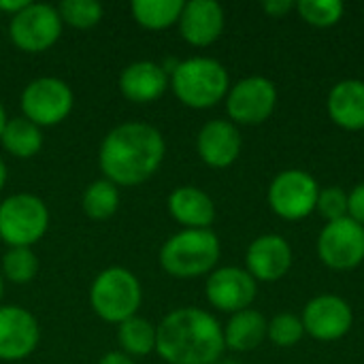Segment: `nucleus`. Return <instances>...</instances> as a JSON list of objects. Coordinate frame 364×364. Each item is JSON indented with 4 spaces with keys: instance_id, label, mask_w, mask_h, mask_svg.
<instances>
[{
    "instance_id": "obj_30",
    "label": "nucleus",
    "mask_w": 364,
    "mask_h": 364,
    "mask_svg": "<svg viewBox=\"0 0 364 364\" xmlns=\"http://www.w3.org/2000/svg\"><path fill=\"white\" fill-rule=\"evenodd\" d=\"M316 209L326 222H337L348 218V192L339 186L320 188Z\"/></svg>"
},
{
    "instance_id": "obj_28",
    "label": "nucleus",
    "mask_w": 364,
    "mask_h": 364,
    "mask_svg": "<svg viewBox=\"0 0 364 364\" xmlns=\"http://www.w3.org/2000/svg\"><path fill=\"white\" fill-rule=\"evenodd\" d=\"M55 9L62 17V23L79 30L94 28L102 19V4L96 0H62Z\"/></svg>"
},
{
    "instance_id": "obj_11",
    "label": "nucleus",
    "mask_w": 364,
    "mask_h": 364,
    "mask_svg": "<svg viewBox=\"0 0 364 364\" xmlns=\"http://www.w3.org/2000/svg\"><path fill=\"white\" fill-rule=\"evenodd\" d=\"M62 34V17L55 6L30 2L23 11L11 17L9 38L26 53H41L55 45Z\"/></svg>"
},
{
    "instance_id": "obj_19",
    "label": "nucleus",
    "mask_w": 364,
    "mask_h": 364,
    "mask_svg": "<svg viewBox=\"0 0 364 364\" xmlns=\"http://www.w3.org/2000/svg\"><path fill=\"white\" fill-rule=\"evenodd\" d=\"M168 213L183 228L203 230L215 222V203L196 186H179L168 196Z\"/></svg>"
},
{
    "instance_id": "obj_38",
    "label": "nucleus",
    "mask_w": 364,
    "mask_h": 364,
    "mask_svg": "<svg viewBox=\"0 0 364 364\" xmlns=\"http://www.w3.org/2000/svg\"><path fill=\"white\" fill-rule=\"evenodd\" d=\"M2 294H4V282H2V275H0V301H2Z\"/></svg>"
},
{
    "instance_id": "obj_9",
    "label": "nucleus",
    "mask_w": 364,
    "mask_h": 364,
    "mask_svg": "<svg viewBox=\"0 0 364 364\" xmlns=\"http://www.w3.org/2000/svg\"><path fill=\"white\" fill-rule=\"evenodd\" d=\"M75 105L73 90L66 81L58 77H38L32 79L21 92V111L23 117L43 126H55L64 122Z\"/></svg>"
},
{
    "instance_id": "obj_4",
    "label": "nucleus",
    "mask_w": 364,
    "mask_h": 364,
    "mask_svg": "<svg viewBox=\"0 0 364 364\" xmlns=\"http://www.w3.org/2000/svg\"><path fill=\"white\" fill-rule=\"evenodd\" d=\"M171 87L179 102L190 109H211L226 100L230 77L222 62L205 55L188 58L171 73Z\"/></svg>"
},
{
    "instance_id": "obj_12",
    "label": "nucleus",
    "mask_w": 364,
    "mask_h": 364,
    "mask_svg": "<svg viewBox=\"0 0 364 364\" xmlns=\"http://www.w3.org/2000/svg\"><path fill=\"white\" fill-rule=\"evenodd\" d=\"M301 322L305 335L320 343H333L352 331L354 311L346 299L337 294H320L303 307Z\"/></svg>"
},
{
    "instance_id": "obj_29",
    "label": "nucleus",
    "mask_w": 364,
    "mask_h": 364,
    "mask_svg": "<svg viewBox=\"0 0 364 364\" xmlns=\"http://www.w3.org/2000/svg\"><path fill=\"white\" fill-rule=\"evenodd\" d=\"M305 337V328L299 316L294 314H277L269 320L267 339L275 348H294Z\"/></svg>"
},
{
    "instance_id": "obj_18",
    "label": "nucleus",
    "mask_w": 364,
    "mask_h": 364,
    "mask_svg": "<svg viewBox=\"0 0 364 364\" xmlns=\"http://www.w3.org/2000/svg\"><path fill=\"white\" fill-rule=\"evenodd\" d=\"M171 85L168 73L162 64L151 60H139L128 64L119 75V90L124 98L136 105H149L162 98L166 87Z\"/></svg>"
},
{
    "instance_id": "obj_31",
    "label": "nucleus",
    "mask_w": 364,
    "mask_h": 364,
    "mask_svg": "<svg viewBox=\"0 0 364 364\" xmlns=\"http://www.w3.org/2000/svg\"><path fill=\"white\" fill-rule=\"evenodd\" d=\"M348 218L364 226V181L354 186L348 194Z\"/></svg>"
},
{
    "instance_id": "obj_25",
    "label": "nucleus",
    "mask_w": 364,
    "mask_h": 364,
    "mask_svg": "<svg viewBox=\"0 0 364 364\" xmlns=\"http://www.w3.org/2000/svg\"><path fill=\"white\" fill-rule=\"evenodd\" d=\"M81 207L90 220L105 222V220L113 218L117 207H119V188L105 177L96 179L85 188L83 198H81Z\"/></svg>"
},
{
    "instance_id": "obj_23",
    "label": "nucleus",
    "mask_w": 364,
    "mask_h": 364,
    "mask_svg": "<svg viewBox=\"0 0 364 364\" xmlns=\"http://www.w3.org/2000/svg\"><path fill=\"white\" fill-rule=\"evenodd\" d=\"M117 326V341L126 356L143 358L156 352V326L147 318L132 316Z\"/></svg>"
},
{
    "instance_id": "obj_22",
    "label": "nucleus",
    "mask_w": 364,
    "mask_h": 364,
    "mask_svg": "<svg viewBox=\"0 0 364 364\" xmlns=\"http://www.w3.org/2000/svg\"><path fill=\"white\" fill-rule=\"evenodd\" d=\"M0 143L6 149V154L26 160V158H32V156H36L41 151L43 132H41V128L36 124H32L30 119H26L21 115V117L6 119Z\"/></svg>"
},
{
    "instance_id": "obj_21",
    "label": "nucleus",
    "mask_w": 364,
    "mask_h": 364,
    "mask_svg": "<svg viewBox=\"0 0 364 364\" xmlns=\"http://www.w3.org/2000/svg\"><path fill=\"white\" fill-rule=\"evenodd\" d=\"M269 320L258 309H243L239 314H232L230 320L224 326V343L230 352H252L262 346L267 339Z\"/></svg>"
},
{
    "instance_id": "obj_6",
    "label": "nucleus",
    "mask_w": 364,
    "mask_h": 364,
    "mask_svg": "<svg viewBox=\"0 0 364 364\" xmlns=\"http://www.w3.org/2000/svg\"><path fill=\"white\" fill-rule=\"evenodd\" d=\"M47 228L49 209L38 196L19 192L0 203V239L9 247H32Z\"/></svg>"
},
{
    "instance_id": "obj_26",
    "label": "nucleus",
    "mask_w": 364,
    "mask_h": 364,
    "mask_svg": "<svg viewBox=\"0 0 364 364\" xmlns=\"http://www.w3.org/2000/svg\"><path fill=\"white\" fill-rule=\"evenodd\" d=\"M296 11L305 23L314 28H331L341 21L346 4L341 0H299Z\"/></svg>"
},
{
    "instance_id": "obj_2",
    "label": "nucleus",
    "mask_w": 364,
    "mask_h": 364,
    "mask_svg": "<svg viewBox=\"0 0 364 364\" xmlns=\"http://www.w3.org/2000/svg\"><path fill=\"white\" fill-rule=\"evenodd\" d=\"M156 352L168 364H215L224 358V326L198 307H179L156 326Z\"/></svg>"
},
{
    "instance_id": "obj_17",
    "label": "nucleus",
    "mask_w": 364,
    "mask_h": 364,
    "mask_svg": "<svg viewBox=\"0 0 364 364\" xmlns=\"http://www.w3.org/2000/svg\"><path fill=\"white\" fill-rule=\"evenodd\" d=\"M177 23L186 43L192 47H209L222 36L226 15L215 0H190L183 4Z\"/></svg>"
},
{
    "instance_id": "obj_37",
    "label": "nucleus",
    "mask_w": 364,
    "mask_h": 364,
    "mask_svg": "<svg viewBox=\"0 0 364 364\" xmlns=\"http://www.w3.org/2000/svg\"><path fill=\"white\" fill-rule=\"evenodd\" d=\"M215 364H239L237 360H232V358H220Z\"/></svg>"
},
{
    "instance_id": "obj_14",
    "label": "nucleus",
    "mask_w": 364,
    "mask_h": 364,
    "mask_svg": "<svg viewBox=\"0 0 364 364\" xmlns=\"http://www.w3.org/2000/svg\"><path fill=\"white\" fill-rule=\"evenodd\" d=\"M36 318L17 305H0V360L17 363L28 358L38 346Z\"/></svg>"
},
{
    "instance_id": "obj_13",
    "label": "nucleus",
    "mask_w": 364,
    "mask_h": 364,
    "mask_svg": "<svg viewBox=\"0 0 364 364\" xmlns=\"http://www.w3.org/2000/svg\"><path fill=\"white\" fill-rule=\"evenodd\" d=\"M258 294V282L241 267H220L207 275L205 296L211 307L224 314L250 309Z\"/></svg>"
},
{
    "instance_id": "obj_35",
    "label": "nucleus",
    "mask_w": 364,
    "mask_h": 364,
    "mask_svg": "<svg viewBox=\"0 0 364 364\" xmlns=\"http://www.w3.org/2000/svg\"><path fill=\"white\" fill-rule=\"evenodd\" d=\"M4 183H6V164L0 158V190L4 188Z\"/></svg>"
},
{
    "instance_id": "obj_7",
    "label": "nucleus",
    "mask_w": 364,
    "mask_h": 364,
    "mask_svg": "<svg viewBox=\"0 0 364 364\" xmlns=\"http://www.w3.org/2000/svg\"><path fill=\"white\" fill-rule=\"evenodd\" d=\"M320 186L314 175L301 168H288L275 175L267 200L273 213L286 222H301L316 211Z\"/></svg>"
},
{
    "instance_id": "obj_3",
    "label": "nucleus",
    "mask_w": 364,
    "mask_h": 364,
    "mask_svg": "<svg viewBox=\"0 0 364 364\" xmlns=\"http://www.w3.org/2000/svg\"><path fill=\"white\" fill-rule=\"evenodd\" d=\"M222 245L211 228H183L168 237L160 247V267L177 279H194L215 271Z\"/></svg>"
},
{
    "instance_id": "obj_32",
    "label": "nucleus",
    "mask_w": 364,
    "mask_h": 364,
    "mask_svg": "<svg viewBox=\"0 0 364 364\" xmlns=\"http://www.w3.org/2000/svg\"><path fill=\"white\" fill-rule=\"evenodd\" d=\"M294 9H296V2H292V0H267V2H262V11L271 17H286Z\"/></svg>"
},
{
    "instance_id": "obj_5",
    "label": "nucleus",
    "mask_w": 364,
    "mask_h": 364,
    "mask_svg": "<svg viewBox=\"0 0 364 364\" xmlns=\"http://www.w3.org/2000/svg\"><path fill=\"white\" fill-rule=\"evenodd\" d=\"M141 301V282L132 271L124 267L105 269L96 275L90 288V303L94 314L111 324H122L124 320L136 316Z\"/></svg>"
},
{
    "instance_id": "obj_15",
    "label": "nucleus",
    "mask_w": 364,
    "mask_h": 364,
    "mask_svg": "<svg viewBox=\"0 0 364 364\" xmlns=\"http://www.w3.org/2000/svg\"><path fill=\"white\" fill-rule=\"evenodd\" d=\"M292 269V247L275 232L256 237L245 252V271L264 284L279 282Z\"/></svg>"
},
{
    "instance_id": "obj_36",
    "label": "nucleus",
    "mask_w": 364,
    "mask_h": 364,
    "mask_svg": "<svg viewBox=\"0 0 364 364\" xmlns=\"http://www.w3.org/2000/svg\"><path fill=\"white\" fill-rule=\"evenodd\" d=\"M6 111H4V107L0 105V136H2V130H4V126H6Z\"/></svg>"
},
{
    "instance_id": "obj_10",
    "label": "nucleus",
    "mask_w": 364,
    "mask_h": 364,
    "mask_svg": "<svg viewBox=\"0 0 364 364\" xmlns=\"http://www.w3.org/2000/svg\"><path fill=\"white\" fill-rule=\"evenodd\" d=\"M324 267L337 273L354 271L364 262V226L352 218L326 222L316 243Z\"/></svg>"
},
{
    "instance_id": "obj_8",
    "label": "nucleus",
    "mask_w": 364,
    "mask_h": 364,
    "mask_svg": "<svg viewBox=\"0 0 364 364\" xmlns=\"http://www.w3.org/2000/svg\"><path fill=\"white\" fill-rule=\"evenodd\" d=\"M277 85L262 75L239 79L226 94V113L235 126L264 124L277 107Z\"/></svg>"
},
{
    "instance_id": "obj_33",
    "label": "nucleus",
    "mask_w": 364,
    "mask_h": 364,
    "mask_svg": "<svg viewBox=\"0 0 364 364\" xmlns=\"http://www.w3.org/2000/svg\"><path fill=\"white\" fill-rule=\"evenodd\" d=\"M30 2L28 0H0V11L2 13H9L11 17L17 15L19 11H23Z\"/></svg>"
},
{
    "instance_id": "obj_24",
    "label": "nucleus",
    "mask_w": 364,
    "mask_h": 364,
    "mask_svg": "<svg viewBox=\"0 0 364 364\" xmlns=\"http://www.w3.org/2000/svg\"><path fill=\"white\" fill-rule=\"evenodd\" d=\"M183 0H132L130 13L147 30H164L179 21Z\"/></svg>"
},
{
    "instance_id": "obj_34",
    "label": "nucleus",
    "mask_w": 364,
    "mask_h": 364,
    "mask_svg": "<svg viewBox=\"0 0 364 364\" xmlns=\"http://www.w3.org/2000/svg\"><path fill=\"white\" fill-rule=\"evenodd\" d=\"M98 364H136L130 356H126L124 352H109V354H105Z\"/></svg>"
},
{
    "instance_id": "obj_20",
    "label": "nucleus",
    "mask_w": 364,
    "mask_h": 364,
    "mask_svg": "<svg viewBox=\"0 0 364 364\" xmlns=\"http://www.w3.org/2000/svg\"><path fill=\"white\" fill-rule=\"evenodd\" d=\"M326 111L333 124L343 130H364V81L341 79L335 83L326 98Z\"/></svg>"
},
{
    "instance_id": "obj_16",
    "label": "nucleus",
    "mask_w": 364,
    "mask_h": 364,
    "mask_svg": "<svg viewBox=\"0 0 364 364\" xmlns=\"http://www.w3.org/2000/svg\"><path fill=\"white\" fill-rule=\"evenodd\" d=\"M243 139L230 119L207 122L196 136L198 158L211 168H228L241 156Z\"/></svg>"
},
{
    "instance_id": "obj_27",
    "label": "nucleus",
    "mask_w": 364,
    "mask_h": 364,
    "mask_svg": "<svg viewBox=\"0 0 364 364\" xmlns=\"http://www.w3.org/2000/svg\"><path fill=\"white\" fill-rule=\"evenodd\" d=\"M38 273V258L30 247H9L2 256V275L13 284H28Z\"/></svg>"
},
{
    "instance_id": "obj_1",
    "label": "nucleus",
    "mask_w": 364,
    "mask_h": 364,
    "mask_svg": "<svg viewBox=\"0 0 364 364\" xmlns=\"http://www.w3.org/2000/svg\"><path fill=\"white\" fill-rule=\"evenodd\" d=\"M164 154L166 143L158 128L143 122H126L102 139L98 166L105 179L113 181L117 188H130L154 177Z\"/></svg>"
}]
</instances>
